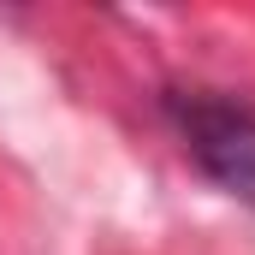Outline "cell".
<instances>
[{"label": "cell", "instance_id": "obj_1", "mask_svg": "<svg viewBox=\"0 0 255 255\" xmlns=\"http://www.w3.org/2000/svg\"><path fill=\"white\" fill-rule=\"evenodd\" d=\"M166 119L178 125L190 160L220 184V190H255V113L208 95V89H172L166 95Z\"/></svg>", "mask_w": 255, "mask_h": 255}]
</instances>
